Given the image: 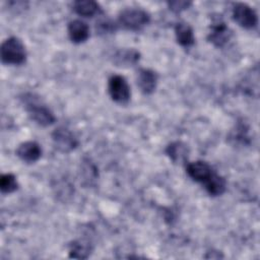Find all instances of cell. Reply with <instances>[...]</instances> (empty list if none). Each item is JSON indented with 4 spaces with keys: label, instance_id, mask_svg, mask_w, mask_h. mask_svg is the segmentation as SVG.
Instances as JSON below:
<instances>
[{
    "label": "cell",
    "instance_id": "cell-5",
    "mask_svg": "<svg viewBox=\"0 0 260 260\" xmlns=\"http://www.w3.org/2000/svg\"><path fill=\"white\" fill-rule=\"evenodd\" d=\"M232 16L241 27L246 29H252L258 24V16L256 11L251 6L243 2L234 4Z\"/></svg>",
    "mask_w": 260,
    "mask_h": 260
},
{
    "label": "cell",
    "instance_id": "cell-7",
    "mask_svg": "<svg viewBox=\"0 0 260 260\" xmlns=\"http://www.w3.org/2000/svg\"><path fill=\"white\" fill-rule=\"evenodd\" d=\"M186 172L193 181L201 184H203L214 173L211 166L203 160L188 162L186 165Z\"/></svg>",
    "mask_w": 260,
    "mask_h": 260
},
{
    "label": "cell",
    "instance_id": "cell-1",
    "mask_svg": "<svg viewBox=\"0 0 260 260\" xmlns=\"http://www.w3.org/2000/svg\"><path fill=\"white\" fill-rule=\"evenodd\" d=\"M24 108L29 118L40 126L47 127L55 123L56 117L54 113L43 104L34 93H25L21 98Z\"/></svg>",
    "mask_w": 260,
    "mask_h": 260
},
{
    "label": "cell",
    "instance_id": "cell-8",
    "mask_svg": "<svg viewBox=\"0 0 260 260\" xmlns=\"http://www.w3.org/2000/svg\"><path fill=\"white\" fill-rule=\"evenodd\" d=\"M16 155L26 164H34L42 156V147L36 141H24L15 150Z\"/></svg>",
    "mask_w": 260,
    "mask_h": 260
},
{
    "label": "cell",
    "instance_id": "cell-11",
    "mask_svg": "<svg viewBox=\"0 0 260 260\" xmlns=\"http://www.w3.org/2000/svg\"><path fill=\"white\" fill-rule=\"evenodd\" d=\"M67 31L70 41L74 44H82L89 38V27L80 19L71 20L68 23Z\"/></svg>",
    "mask_w": 260,
    "mask_h": 260
},
{
    "label": "cell",
    "instance_id": "cell-15",
    "mask_svg": "<svg viewBox=\"0 0 260 260\" xmlns=\"http://www.w3.org/2000/svg\"><path fill=\"white\" fill-rule=\"evenodd\" d=\"M167 155L175 164H183L188 158V147L181 141H175L170 143L166 148Z\"/></svg>",
    "mask_w": 260,
    "mask_h": 260
},
{
    "label": "cell",
    "instance_id": "cell-19",
    "mask_svg": "<svg viewBox=\"0 0 260 260\" xmlns=\"http://www.w3.org/2000/svg\"><path fill=\"white\" fill-rule=\"evenodd\" d=\"M116 29V24L111 22L110 20H102L96 23V30L100 34H110Z\"/></svg>",
    "mask_w": 260,
    "mask_h": 260
},
{
    "label": "cell",
    "instance_id": "cell-3",
    "mask_svg": "<svg viewBox=\"0 0 260 260\" xmlns=\"http://www.w3.org/2000/svg\"><path fill=\"white\" fill-rule=\"evenodd\" d=\"M150 15L141 8H126L119 13L118 22L129 30H139L148 24Z\"/></svg>",
    "mask_w": 260,
    "mask_h": 260
},
{
    "label": "cell",
    "instance_id": "cell-9",
    "mask_svg": "<svg viewBox=\"0 0 260 260\" xmlns=\"http://www.w3.org/2000/svg\"><path fill=\"white\" fill-rule=\"evenodd\" d=\"M232 31L230 30L228 25L223 21L217 20L211 24L207 40L215 47L221 48L230 41Z\"/></svg>",
    "mask_w": 260,
    "mask_h": 260
},
{
    "label": "cell",
    "instance_id": "cell-12",
    "mask_svg": "<svg viewBox=\"0 0 260 260\" xmlns=\"http://www.w3.org/2000/svg\"><path fill=\"white\" fill-rule=\"evenodd\" d=\"M140 59V53L135 49H121L113 56V62L119 67H130Z\"/></svg>",
    "mask_w": 260,
    "mask_h": 260
},
{
    "label": "cell",
    "instance_id": "cell-14",
    "mask_svg": "<svg viewBox=\"0 0 260 260\" xmlns=\"http://www.w3.org/2000/svg\"><path fill=\"white\" fill-rule=\"evenodd\" d=\"M175 36L179 45L189 48L195 43V37L192 27L185 22H178L175 25Z\"/></svg>",
    "mask_w": 260,
    "mask_h": 260
},
{
    "label": "cell",
    "instance_id": "cell-18",
    "mask_svg": "<svg viewBox=\"0 0 260 260\" xmlns=\"http://www.w3.org/2000/svg\"><path fill=\"white\" fill-rule=\"evenodd\" d=\"M18 189V183L16 177L11 174H3L0 178V190L3 194H10Z\"/></svg>",
    "mask_w": 260,
    "mask_h": 260
},
{
    "label": "cell",
    "instance_id": "cell-20",
    "mask_svg": "<svg viewBox=\"0 0 260 260\" xmlns=\"http://www.w3.org/2000/svg\"><path fill=\"white\" fill-rule=\"evenodd\" d=\"M192 3L190 1H171L168 2L170 9L176 13H179L183 10H186Z\"/></svg>",
    "mask_w": 260,
    "mask_h": 260
},
{
    "label": "cell",
    "instance_id": "cell-2",
    "mask_svg": "<svg viewBox=\"0 0 260 260\" xmlns=\"http://www.w3.org/2000/svg\"><path fill=\"white\" fill-rule=\"evenodd\" d=\"M1 61L7 65H21L26 60V50L22 41L17 37L6 39L1 45Z\"/></svg>",
    "mask_w": 260,
    "mask_h": 260
},
{
    "label": "cell",
    "instance_id": "cell-16",
    "mask_svg": "<svg viewBox=\"0 0 260 260\" xmlns=\"http://www.w3.org/2000/svg\"><path fill=\"white\" fill-rule=\"evenodd\" d=\"M204 189L210 196L222 195L226 189V181L223 177L213 173L204 183Z\"/></svg>",
    "mask_w": 260,
    "mask_h": 260
},
{
    "label": "cell",
    "instance_id": "cell-10",
    "mask_svg": "<svg viewBox=\"0 0 260 260\" xmlns=\"http://www.w3.org/2000/svg\"><path fill=\"white\" fill-rule=\"evenodd\" d=\"M157 80L158 76L153 70L149 68L138 69L136 75V82L138 87L144 94H150L155 90Z\"/></svg>",
    "mask_w": 260,
    "mask_h": 260
},
{
    "label": "cell",
    "instance_id": "cell-13",
    "mask_svg": "<svg viewBox=\"0 0 260 260\" xmlns=\"http://www.w3.org/2000/svg\"><path fill=\"white\" fill-rule=\"evenodd\" d=\"M73 11L82 17H92L102 13L101 6L92 0H77L72 4Z\"/></svg>",
    "mask_w": 260,
    "mask_h": 260
},
{
    "label": "cell",
    "instance_id": "cell-6",
    "mask_svg": "<svg viewBox=\"0 0 260 260\" xmlns=\"http://www.w3.org/2000/svg\"><path fill=\"white\" fill-rule=\"evenodd\" d=\"M52 140L57 150L63 153L73 151L78 146V139L66 127H57L52 133Z\"/></svg>",
    "mask_w": 260,
    "mask_h": 260
},
{
    "label": "cell",
    "instance_id": "cell-17",
    "mask_svg": "<svg viewBox=\"0 0 260 260\" xmlns=\"http://www.w3.org/2000/svg\"><path fill=\"white\" fill-rule=\"evenodd\" d=\"M92 251L91 244L85 240H76L69 244V257L85 259L89 257Z\"/></svg>",
    "mask_w": 260,
    "mask_h": 260
},
{
    "label": "cell",
    "instance_id": "cell-4",
    "mask_svg": "<svg viewBox=\"0 0 260 260\" xmlns=\"http://www.w3.org/2000/svg\"><path fill=\"white\" fill-rule=\"evenodd\" d=\"M110 98L118 104H127L131 98V90L126 78L122 75H112L108 80Z\"/></svg>",
    "mask_w": 260,
    "mask_h": 260
}]
</instances>
